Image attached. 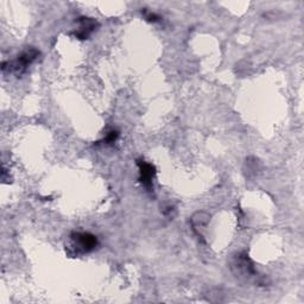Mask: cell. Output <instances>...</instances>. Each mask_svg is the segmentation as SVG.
<instances>
[{
	"instance_id": "cell-1",
	"label": "cell",
	"mask_w": 304,
	"mask_h": 304,
	"mask_svg": "<svg viewBox=\"0 0 304 304\" xmlns=\"http://www.w3.org/2000/svg\"><path fill=\"white\" fill-rule=\"evenodd\" d=\"M231 271L239 280H244L246 282L256 281L258 278V271L256 270L252 260L250 259L247 253H237L230 263Z\"/></svg>"
},
{
	"instance_id": "cell-2",
	"label": "cell",
	"mask_w": 304,
	"mask_h": 304,
	"mask_svg": "<svg viewBox=\"0 0 304 304\" xmlns=\"http://www.w3.org/2000/svg\"><path fill=\"white\" fill-rule=\"evenodd\" d=\"M71 242L76 253L92 252L98 246V239L95 235L87 232H77L71 234Z\"/></svg>"
},
{
	"instance_id": "cell-3",
	"label": "cell",
	"mask_w": 304,
	"mask_h": 304,
	"mask_svg": "<svg viewBox=\"0 0 304 304\" xmlns=\"http://www.w3.org/2000/svg\"><path fill=\"white\" fill-rule=\"evenodd\" d=\"M39 55L38 50L34 48H30L25 50L24 52L20 53V56H18V60L11 66V69H13L16 73H23L34 61L37 59Z\"/></svg>"
},
{
	"instance_id": "cell-4",
	"label": "cell",
	"mask_w": 304,
	"mask_h": 304,
	"mask_svg": "<svg viewBox=\"0 0 304 304\" xmlns=\"http://www.w3.org/2000/svg\"><path fill=\"white\" fill-rule=\"evenodd\" d=\"M78 23H80V26L75 31V36L80 39L88 38L93 34V31L95 30L96 25H98V23L92 18H80Z\"/></svg>"
},
{
	"instance_id": "cell-5",
	"label": "cell",
	"mask_w": 304,
	"mask_h": 304,
	"mask_svg": "<svg viewBox=\"0 0 304 304\" xmlns=\"http://www.w3.org/2000/svg\"><path fill=\"white\" fill-rule=\"evenodd\" d=\"M139 165V173H141V182L145 185L146 188H151L152 185V178L155 176V168L151 164L141 160L138 162Z\"/></svg>"
},
{
	"instance_id": "cell-6",
	"label": "cell",
	"mask_w": 304,
	"mask_h": 304,
	"mask_svg": "<svg viewBox=\"0 0 304 304\" xmlns=\"http://www.w3.org/2000/svg\"><path fill=\"white\" fill-rule=\"evenodd\" d=\"M209 221V216L207 215L206 213H196L194 216L191 217V225H192V228H194V231L198 233V235L200 237V230H202V228H205L207 226V224H208Z\"/></svg>"
},
{
	"instance_id": "cell-7",
	"label": "cell",
	"mask_w": 304,
	"mask_h": 304,
	"mask_svg": "<svg viewBox=\"0 0 304 304\" xmlns=\"http://www.w3.org/2000/svg\"><path fill=\"white\" fill-rule=\"evenodd\" d=\"M118 137H119V133H118L117 131H110L109 133L106 135V138L103 139V143H106V144H112V143L117 141Z\"/></svg>"
},
{
	"instance_id": "cell-8",
	"label": "cell",
	"mask_w": 304,
	"mask_h": 304,
	"mask_svg": "<svg viewBox=\"0 0 304 304\" xmlns=\"http://www.w3.org/2000/svg\"><path fill=\"white\" fill-rule=\"evenodd\" d=\"M146 19H149V20H151V21H157V20L159 19V17L156 16L155 13L149 12V13H146Z\"/></svg>"
}]
</instances>
